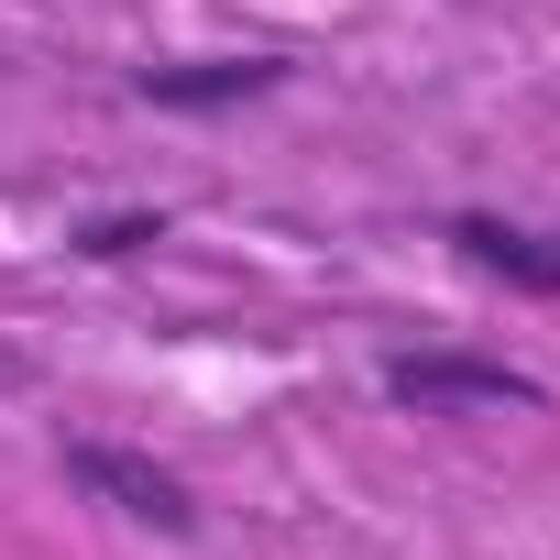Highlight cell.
I'll return each instance as SVG.
<instances>
[{"instance_id":"277c9868","label":"cell","mask_w":560,"mask_h":560,"mask_svg":"<svg viewBox=\"0 0 560 560\" xmlns=\"http://www.w3.org/2000/svg\"><path fill=\"white\" fill-rule=\"evenodd\" d=\"M298 67L287 56H176V67H132V100L154 110H242V100H275Z\"/></svg>"},{"instance_id":"5b68a950","label":"cell","mask_w":560,"mask_h":560,"mask_svg":"<svg viewBox=\"0 0 560 560\" xmlns=\"http://www.w3.org/2000/svg\"><path fill=\"white\" fill-rule=\"evenodd\" d=\"M154 242H165V209H100V220L67 231L78 264H132V253H154Z\"/></svg>"},{"instance_id":"7a4b0ae2","label":"cell","mask_w":560,"mask_h":560,"mask_svg":"<svg viewBox=\"0 0 560 560\" xmlns=\"http://www.w3.org/2000/svg\"><path fill=\"white\" fill-rule=\"evenodd\" d=\"M67 483H78V494H100L110 516L154 527V538H198V494H187V472H165L154 451H121V440H67Z\"/></svg>"},{"instance_id":"3957f363","label":"cell","mask_w":560,"mask_h":560,"mask_svg":"<svg viewBox=\"0 0 560 560\" xmlns=\"http://www.w3.org/2000/svg\"><path fill=\"white\" fill-rule=\"evenodd\" d=\"M440 242H451L472 275L516 287V298H560V231H527V220H494V209H451Z\"/></svg>"},{"instance_id":"6da1fadb","label":"cell","mask_w":560,"mask_h":560,"mask_svg":"<svg viewBox=\"0 0 560 560\" xmlns=\"http://www.w3.org/2000/svg\"><path fill=\"white\" fill-rule=\"evenodd\" d=\"M374 385L407 407V418H483V407H538L549 385L505 352H462V341H418V352H385Z\"/></svg>"}]
</instances>
